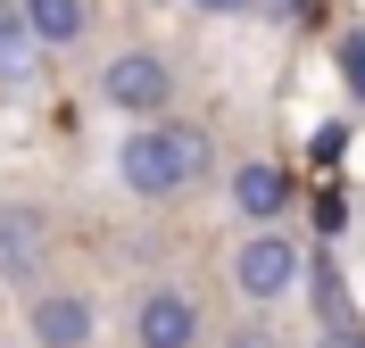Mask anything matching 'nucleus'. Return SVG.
<instances>
[{
	"label": "nucleus",
	"mask_w": 365,
	"mask_h": 348,
	"mask_svg": "<svg viewBox=\"0 0 365 348\" xmlns=\"http://www.w3.org/2000/svg\"><path fill=\"white\" fill-rule=\"evenodd\" d=\"M341 75H349V92L365 100V33H341Z\"/></svg>",
	"instance_id": "9d476101"
},
{
	"label": "nucleus",
	"mask_w": 365,
	"mask_h": 348,
	"mask_svg": "<svg viewBox=\"0 0 365 348\" xmlns=\"http://www.w3.org/2000/svg\"><path fill=\"white\" fill-rule=\"evenodd\" d=\"M91 332H100L91 290H42V299L25 307V340L34 348H91Z\"/></svg>",
	"instance_id": "423d86ee"
},
{
	"label": "nucleus",
	"mask_w": 365,
	"mask_h": 348,
	"mask_svg": "<svg viewBox=\"0 0 365 348\" xmlns=\"http://www.w3.org/2000/svg\"><path fill=\"white\" fill-rule=\"evenodd\" d=\"M191 9H200V17H250L257 0H191Z\"/></svg>",
	"instance_id": "ddd939ff"
},
{
	"label": "nucleus",
	"mask_w": 365,
	"mask_h": 348,
	"mask_svg": "<svg viewBox=\"0 0 365 348\" xmlns=\"http://www.w3.org/2000/svg\"><path fill=\"white\" fill-rule=\"evenodd\" d=\"M125 340L133 348H200L207 315H200V299H191L182 282H150L133 299V315H125Z\"/></svg>",
	"instance_id": "20e7f679"
},
{
	"label": "nucleus",
	"mask_w": 365,
	"mask_h": 348,
	"mask_svg": "<svg viewBox=\"0 0 365 348\" xmlns=\"http://www.w3.org/2000/svg\"><path fill=\"white\" fill-rule=\"evenodd\" d=\"M25 42H34V17H25V0H0V75H34Z\"/></svg>",
	"instance_id": "1a4fd4ad"
},
{
	"label": "nucleus",
	"mask_w": 365,
	"mask_h": 348,
	"mask_svg": "<svg viewBox=\"0 0 365 348\" xmlns=\"http://www.w3.org/2000/svg\"><path fill=\"white\" fill-rule=\"evenodd\" d=\"M225 348H274V332H266V324H232Z\"/></svg>",
	"instance_id": "f8f14e48"
},
{
	"label": "nucleus",
	"mask_w": 365,
	"mask_h": 348,
	"mask_svg": "<svg viewBox=\"0 0 365 348\" xmlns=\"http://www.w3.org/2000/svg\"><path fill=\"white\" fill-rule=\"evenodd\" d=\"M216 174V141L200 116H133V133L116 141V183L133 199H182Z\"/></svg>",
	"instance_id": "f257e3e1"
},
{
	"label": "nucleus",
	"mask_w": 365,
	"mask_h": 348,
	"mask_svg": "<svg viewBox=\"0 0 365 348\" xmlns=\"http://www.w3.org/2000/svg\"><path fill=\"white\" fill-rule=\"evenodd\" d=\"M225 199H232V216H250V224H282V216H291V174L274 158H241L225 174Z\"/></svg>",
	"instance_id": "0eeeda50"
},
{
	"label": "nucleus",
	"mask_w": 365,
	"mask_h": 348,
	"mask_svg": "<svg viewBox=\"0 0 365 348\" xmlns=\"http://www.w3.org/2000/svg\"><path fill=\"white\" fill-rule=\"evenodd\" d=\"M50 241H58V224L42 199H0V282H34L50 265Z\"/></svg>",
	"instance_id": "39448f33"
},
{
	"label": "nucleus",
	"mask_w": 365,
	"mask_h": 348,
	"mask_svg": "<svg viewBox=\"0 0 365 348\" xmlns=\"http://www.w3.org/2000/svg\"><path fill=\"white\" fill-rule=\"evenodd\" d=\"M316 348H365V324H324Z\"/></svg>",
	"instance_id": "9b49d317"
},
{
	"label": "nucleus",
	"mask_w": 365,
	"mask_h": 348,
	"mask_svg": "<svg viewBox=\"0 0 365 348\" xmlns=\"http://www.w3.org/2000/svg\"><path fill=\"white\" fill-rule=\"evenodd\" d=\"M182 92V67L166 58V50L133 42V50H116L108 67H100V100H108L116 116H166Z\"/></svg>",
	"instance_id": "7ed1b4c3"
},
{
	"label": "nucleus",
	"mask_w": 365,
	"mask_h": 348,
	"mask_svg": "<svg viewBox=\"0 0 365 348\" xmlns=\"http://www.w3.org/2000/svg\"><path fill=\"white\" fill-rule=\"evenodd\" d=\"M225 274H232V290L250 307H274V299H291L299 282H307V249H299L282 224H257L250 241L225 257Z\"/></svg>",
	"instance_id": "f03ea898"
},
{
	"label": "nucleus",
	"mask_w": 365,
	"mask_h": 348,
	"mask_svg": "<svg viewBox=\"0 0 365 348\" xmlns=\"http://www.w3.org/2000/svg\"><path fill=\"white\" fill-rule=\"evenodd\" d=\"M25 17H34V42L42 50H67L91 33V0H25Z\"/></svg>",
	"instance_id": "6e6552de"
}]
</instances>
